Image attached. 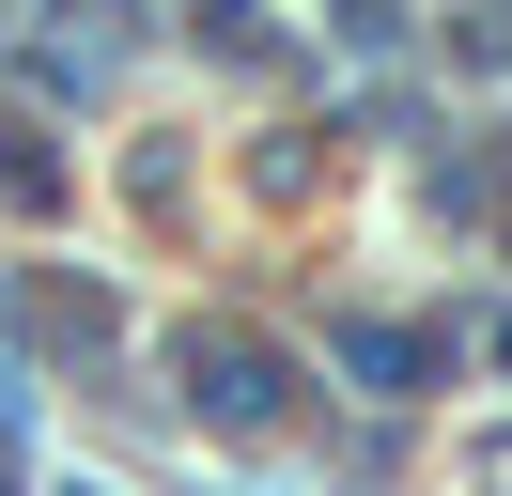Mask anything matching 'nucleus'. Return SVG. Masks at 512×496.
Returning <instances> with one entry per match:
<instances>
[{
    "label": "nucleus",
    "mask_w": 512,
    "mask_h": 496,
    "mask_svg": "<svg viewBox=\"0 0 512 496\" xmlns=\"http://www.w3.org/2000/svg\"><path fill=\"white\" fill-rule=\"evenodd\" d=\"M171 372H187V403L218 434H280L295 419V357L264 326H233V310H187V326H171Z\"/></svg>",
    "instance_id": "f257e3e1"
},
{
    "label": "nucleus",
    "mask_w": 512,
    "mask_h": 496,
    "mask_svg": "<svg viewBox=\"0 0 512 496\" xmlns=\"http://www.w3.org/2000/svg\"><path fill=\"white\" fill-rule=\"evenodd\" d=\"M16 341H32V357H109V341H125V310H109V279L32 264V279H16Z\"/></svg>",
    "instance_id": "f03ea898"
},
{
    "label": "nucleus",
    "mask_w": 512,
    "mask_h": 496,
    "mask_svg": "<svg viewBox=\"0 0 512 496\" xmlns=\"http://www.w3.org/2000/svg\"><path fill=\"white\" fill-rule=\"evenodd\" d=\"M435 357H450L435 326H342V372H357V388H388V403H404V388H419Z\"/></svg>",
    "instance_id": "7ed1b4c3"
},
{
    "label": "nucleus",
    "mask_w": 512,
    "mask_h": 496,
    "mask_svg": "<svg viewBox=\"0 0 512 496\" xmlns=\"http://www.w3.org/2000/svg\"><path fill=\"white\" fill-rule=\"evenodd\" d=\"M466 62H481V78H512V16H466Z\"/></svg>",
    "instance_id": "20e7f679"
},
{
    "label": "nucleus",
    "mask_w": 512,
    "mask_h": 496,
    "mask_svg": "<svg viewBox=\"0 0 512 496\" xmlns=\"http://www.w3.org/2000/svg\"><path fill=\"white\" fill-rule=\"evenodd\" d=\"M0 496H16V372H0Z\"/></svg>",
    "instance_id": "39448f33"
},
{
    "label": "nucleus",
    "mask_w": 512,
    "mask_h": 496,
    "mask_svg": "<svg viewBox=\"0 0 512 496\" xmlns=\"http://www.w3.org/2000/svg\"><path fill=\"white\" fill-rule=\"evenodd\" d=\"M497 372H512V326H497Z\"/></svg>",
    "instance_id": "423d86ee"
},
{
    "label": "nucleus",
    "mask_w": 512,
    "mask_h": 496,
    "mask_svg": "<svg viewBox=\"0 0 512 496\" xmlns=\"http://www.w3.org/2000/svg\"><path fill=\"white\" fill-rule=\"evenodd\" d=\"M63 496H109V481H63Z\"/></svg>",
    "instance_id": "0eeeda50"
}]
</instances>
